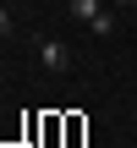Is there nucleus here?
<instances>
[{
  "label": "nucleus",
  "instance_id": "nucleus-4",
  "mask_svg": "<svg viewBox=\"0 0 137 148\" xmlns=\"http://www.w3.org/2000/svg\"><path fill=\"white\" fill-rule=\"evenodd\" d=\"M115 5H137V0H115Z\"/></svg>",
  "mask_w": 137,
  "mask_h": 148
},
{
  "label": "nucleus",
  "instance_id": "nucleus-2",
  "mask_svg": "<svg viewBox=\"0 0 137 148\" xmlns=\"http://www.w3.org/2000/svg\"><path fill=\"white\" fill-rule=\"evenodd\" d=\"M38 60H44L49 71H66V66H71V49H66L60 38H38Z\"/></svg>",
  "mask_w": 137,
  "mask_h": 148
},
{
  "label": "nucleus",
  "instance_id": "nucleus-1",
  "mask_svg": "<svg viewBox=\"0 0 137 148\" xmlns=\"http://www.w3.org/2000/svg\"><path fill=\"white\" fill-rule=\"evenodd\" d=\"M66 11H71L77 22H88V27H93L99 38H104V33L115 27V16H110V5H104V0H66Z\"/></svg>",
  "mask_w": 137,
  "mask_h": 148
},
{
  "label": "nucleus",
  "instance_id": "nucleus-3",
  "mask_svg": "<svg viewBox=\"0 0 137 148\" xmlns=\"http://www.w3.org/2000/svg\"><path fill=\"white\" fill-rule=\"evenodd\" d=\"M0 38H11V11L0 5Z\"/></svg>",
  "mask_w": 137,
  "mask_h": 148
}]
</instances>
